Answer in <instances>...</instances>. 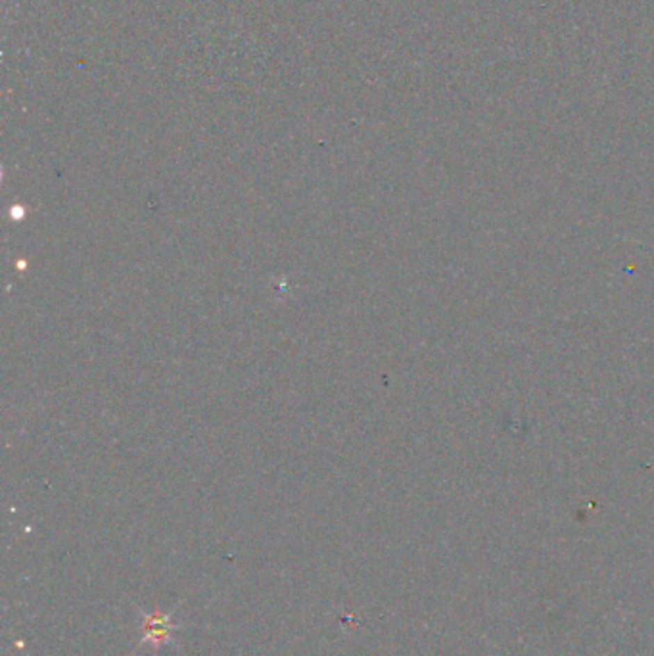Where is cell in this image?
Returning a JSON list of instances; mask_svg holds the SVG:
<instances>
[{
	"label": "cell",
	"instance_id": "6da1fadb",
	"mask_svg": "<svg viewBox=\"0 0 654 656\" xmlns=\"http://www.w3.org/2000/svg\"><path fill=\"white\" fill-rule=\"evenodd\" d=\"M171 630L173 625L169 622V616H163L158 612L144 616V641H152L154 645H161V641L167 639Z\"/></svg>",
	"mask_w": 654,
	"mask_h": 656
}]
</instances>
